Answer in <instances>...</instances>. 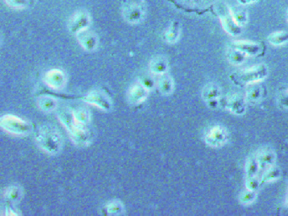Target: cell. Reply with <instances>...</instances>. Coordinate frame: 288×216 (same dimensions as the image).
Returning <instances> with one entry per match:
<instances>
[{"instance_id": "obj_1", "label": "cell", "mask_w": 288, "mask_h": 216, "mask_svg": "<svg viewBox=\"0 0 288 216\" xmlns=\"http://www.w3.org/2000/svg\"><path fill=\"white\" fill-rule=\"evenodd\" d=\"M267 75V68L265 65H257L242 71H236L230 76L233 83L238 86H245L261 81Z\"/></svg>"}, {"instance_id": "obj_2", "label": "cell", "mask_w": 288, "mask_h": 216, "mask_svg": "<svg viewBox=\"0 0 288 216\" xmlns=\"http://www.w3.org/2000/svg\"><path fill=\"white\" fill-rule=\"evenodd\" d=\"M215 11L220 18L222 24L226 32L233 36H238L241 33V25L237 22L233 11L224 3H219L215 6Z\"/></svg>"}, {"instance_id": "obj_3", "label": "cell", "mask_w": 288, "mask_h": 216, "mask_svg": "<svg viewBox=\"0 0 288 216\" xmlns=\"http://www.w3.org/2000/svg\"><path fill=\"white\" fill-rule=\"evenodd\" d=\"M231 48L240 51L243 54L248 56H259L263 53V46L261 43L250 41H234L230 44Z\"/></svg>"}, {"instance_id": "obj_4", "label": "cell", "mask_w": 288, "mask_h": 216, "mask_svg": "<svg viewBox=\"0 0 288 216\" xmlns=\"http://www.w3.org/2000/svg\"><path fill=\"white\" fill-rule=\"evenodd\" d=\"M227 107L235 114H240L245 109L244 100L239 95H233L227 102Z\"/></svg>"}, {"instance_id": "obj_5", "label": "cell", "mask_w": 288, "mask_h": 216, "mask_svg": "<svg viewBox=\"0 0 288 216\" xmlns=\"http://www.w3.org/2000/svg\"><path fill=\"white\" fill-rule=\"evenodd\" d=\"M208 143L211 145H220L225 142L226 133L220 127H215L210 130L206 137Z\"/></svg>"}, {"instance_id": "obj_6", "label": "cell", "mask_w": 288, "mask_h": 216, "mask_svg": "<svg viewBox=\"0 0 288 216\" xmlns=\"http://www.w3.org/2000/svg\"><path fill=\"white\" fill-rule=\"evenodd\" d=\"M268 40L273 45H281L288 42V33L276 32L269 36Z\"/></svg>"}, {"instance_id": "obj_7", "label": "cell", "mask_w": 288, "mask_h": 216, "mask_svg": "<svg viewBox=\"0 0 288 216\" xmlns=\"http://www.w3.org/2000/svg\"><path fill=\"white\" fill-rule=\"evenodd\" d=\"M244 56L240 51L237 50L235 48H231L230 50L228 51V57L230 60L234 64H241L244 60Z\"/></svg>"}, {"instance_id": "obj_8", "label": "cell", "mask_w": 288, "mask_h": 216, "mask_svg": "<svg viewBox=\"0 0 288 216\" xmlns=\"http://www.w3.org/2000/svg\"><path fill=\"white\" fill-rule=\"evenodd\" d=\"M233 15L235 17V20L239 25H242L245 24L247 21V13L243 10H233Z\"/></svg>"}, {"instance_id": "obj_9", "label": "cell", "mask_w": 288, "mask_h": 216, "mask_svg": "<svg viewBox=\"0 0 288 216\" xmlns=\"http://www.w3.org/2000/svg\"><path fill=\"white\" fill-rule=\"evenodd\" d=\"M261 89L260 86H255V87L250 88V90L248 91V95H247L248 100L252 102L258 100L261 96Z\"/></svg>"}, {"instance_id": "obj_10", "label": "cell", "mask_w": 288, "mask_h": 216, "mask_svg": "<svg viewBox=\"0 0 288 216\" xmlns=\"http://www.w3.org/2000/svg\"><path fill=\"white\" fill-rule=\"evenodd\" d=\"M205 98L207 99H210V100H213L214 98L218 96L219 94V91H218V89L213 87V86H210L209 88H206L205 90Z\"/></svg>"}, {"instance_id": "obj_11", "label": "cell", "mask_w": 288, "mask_h": 216, "mask_svg": "<svg viewBox=\"0 0 288 216\" xmlns=\"http://www.w3.org/2000/svg\"><path fill=\"white\" fill-rule=\"evenodd\" d=\"M280 104L285 108H288V88L281 91L280 94Z\"/></svg>"}, {"instance_id": "obj_12", "label": "cell", "mask_w": 288, "mask_h": 216, "mask_svg": "<svg viewBox=\"0 0 288 216\" xmlns=\"http://www.w3.org/2000/svg\"><path fill=\"white\" fill-rule=\"evenodd\" d=\"M241 2L243 3V4H247V3L253 2L255 0H240Z\"/></svg>"}, {"instance_id": "obj_13", "label": "cell", "mask_w": 288, "mask_h": 216, "mask_svg": "<svg viewBox=\"0 0 288 216\" xmlns=\"http://www.w3.org/2000/svg\"><path fill=\"white\" fill-rule=\"evenodd\" d=\"M286 20H287V24H288V9H287V11H286Z\"/></svg>"}]
</instances>
